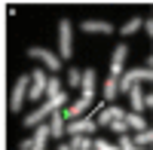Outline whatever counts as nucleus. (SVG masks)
Returning a JSON list of instances; mask_svg holds the SVG:
<instances>
[{"label":"nucleus","mask_w":153,"mask_h":150,"mask_svg":"<svg viewBox=\"0 0 153 150\" xmlns=\"http://www.w3.org/2000/svg\"><path fill=\"white\" fill-rule=\"evenodd\" d=\"M120 147H123V150H132V147H135V144H132V138H129L126 132L120 135Z\"/></svg>","instance_id":"nucleus-23"},{"label":"nucleus","mask_w":153,"mask_h":150,"mask_svg":"<svg viewBox=\"0 0 153 150\" xmlns=\"http://www.w3.org/2000/svg\"><path fill=\"white\" fill-rule=\"evenodd\" d=\"M123 114H126V110H123ZM123 114H120V117H117V120H110V123H107V126H110V129H113V132H120V135H123V132H126V129H129V123H126V120H123Z\"/></svg>","instance_id":"nucleus-20"},{"label":"nucleus","mask_w":153,"mask_h":150,"mask_svg":"<svg viewBox=\"0 0 153 150\" xmlns=\"http://www.w3.org/2000/svg\"><path fill=\"white\" fill-rule=\"evenodd\" d=\"M150 80H153L150 68H147V71L138 68V71H129V74H120V80H117V95L129 92V86H135V83H150Z\"/></svg>","instance_id":"nucleus-1"},{"label":"nucleus","mask_w":153,"mask_h":150,"mask_svg":"<svg viewBox=\"0 0 153 150\" xmlns=\"http://www.w3.org/2000/svg\"><path fill=\"white\" fill-rule=\"evenodd\" d=\"M123 120L129 123L132 129H147V123L141 120V114H135V110H132V114H123Z\"/></svg>","instance_id":"nucleus-19"},{"label":"nucleus","mask_w":153,"mask_h":150,"mask_svg":"<svg viewBox=\"0 0 153 150\" xmlns=\"http://www.w3.org/2000/svg\"><path fill=\"white\" fill-rule=\"evenodd\" d=\"M52 126H49V132H52V138H61V135H65V117H61V107L58 110H52Z\"/></svg>","instance_id":"nucleus-13"},{"label":"nucleus","mask_w":153,"mask_h":150,"mask_svg":"<svg viewBox=\"0 0 153 150\" xmlns=\"http://www.w3.org/2000/svg\"><path fill=\"white\" fill-rule=\"evenodd\" d=\"M58 92H61V80H58V77H49V80H46L43 95H46V98H52V95H58Z\"/></svg>","instance_id":"nucleus-18"},{"label":"nucleus","mask_w":153,"mask_h":150,"mask_svg":"<svg viewBox=\"0 0 153 150\" xmlns=\"http://www.w3.org/2000/svg\"><path fill=\"white\" fill-rule=\"evenodd\" d=\"M92 147H98V150H110L113 144H110V141H104V138H98V141H92Z\"/></svg>","instance_id":"nucleus-24"},{"label":"nucleus","mask_w":153,"mask_h":150,"mask_svg":"<svg viewBox=\"0 0 153 150\" xmlns=\"http://www.w3.org/2000/svg\"><path fill=\"white\" fill-rule=\"evenodd\" d=\"M28 55H31V58H37V61H43V65H46L49 71H52V74H58V71H61V55L49 52V49L34 46V49H28Z\"/></svg>","instance_id":"nucleus-5"},{"label":"nucleus","mask_w":153,"mask_h":150,"mask_svg":"<svg viewBox=\"0 0 153 150\" xmlns=\"http://www.w3.org/2000/svg\"><path fill=\"white\" fill-rule=\"evenodd\" d=\"M89 104H92V98H86V95H83L80 101H74L71 107L61 110V117H65V120H76V117H83V114H86V107H89Z\"/></svg>","instance_id":"nucleus-8"},{"label":"nucleus","mask_w":153,"mask_h":150,"mask_svg":"<svg viewBox=\"0 0 153 150\" xmlns=\"http://www.w3.org/2000/svg\"><path fill=\"white\" fill-rule=\"evenodd\" d=\"M28 86H31V74H22L16 80V86H12V95H9V110L12 114L22 110V101H25V95H28Z\"/></svg>","instance_id":"nucleus-2"},{"label":"nucleus","mask_w":153,"mask_h":150,"mask_svg":"<svg viewBox=\"0 0 153 150\" xmlns=\"http://www.w3.org/2000/svg\"><path fill=\"white\" fill-rule=\"evenodd\" d=\"M46 80H49V71H31V86H28V98H25V101H37V98H43Z\"/></svg>","instance_id":"nucleus-4"},{"label":"nucleus","mask_w":153,"mask_h":150,"mask_svg":"<svg viewBox=\"0 0 153 150\" xmlns=\"http://www.w3.org/2000/svg\"><path fill=\"white\" fill-rule=\"evenodd\" d=\"M80 89L86 98H95V71H83L80 74Z\"/></svg>","instance_id":"nucleus-9"},{"label":"nucleus","mask_w":153,"mask_h":150,"mask_svg":"<svg viewBox=\"0 0 153 150\" xmlns=\"http://www.w3.org/2000/svg\"><path fill=\"white\" fill-rule=\"evenodd\" d=\"M95 129H98V123H95V120H89V117H83V120L71 123V126H65V132H71V135H92Z\"/></svg>","instance_id":"nucleus-7"},{"label":"nucleus","mask_w":153,"mask_h":150,"mask_svg":"<svg viewBox=\"0 0 153 150\" xmlns=\"http://www.w3.org/2000/svg\"><path fill=\"white\" fill-rule=\"evenodd\" d=\"M126 95L132 98V110H135V114H141L144 107H150V104H153V98H150V95H144L138 83H135V86H129V92H126Z\"/></svg>","instance_id":"nucleus-6"},{"label":"nucleus","mask_w":153,"mask_h":150,"mask_svg":"<svg viewBox=\"0 0 153 150\" xmlns=\"http://www.w3.org/2000/svg\"><path fill=\"white\" fill-rule=\"evenodd\" d=\"M132 144H135V147H150V144H153V132H150V129H138V135L132 138Z\"/></svg>","instance_id":"nucleus-15"},{"label":"nucleus","mask_w":153,"mask_h":150,"mask_svg":"<svg viewBox=\"0 0 153 150\" xmlns=\"http://www.w3.org/2000/svg\"><path fill=\"white\" fill-rule=\"evenodd\" d=\"M49 135H52V132H49V126H43V123H37V126H34V150H43L46 147V141H49Z\"/></svg>","instance_id":"nucleus-10"},{"label":"nucleus","mask_w":153,"mask_h":150,"mask_svg":"<svg viewBox=\"0 0 153 150\" xmlns=\"http://www.w3.org/2000/svg\"><path fill=\"white\" fill-rule=\"evenodd\" d=\"M80 28L86 34H113V25H107V22H83Z\"/></svg>","instance_id":"nucleus-12"},{"label":"nucleus","mask_w":153,"mask_h":150,"mask_svg":"<svg viewBox=\"0 0 153 150\" xmlns=\"http://www.w3.org/2000/svg\"><path fill=\"white\" fill-rule=\"evenodd\" d=\"M123 61H126V46H117V49H113V58H110V74H113V77L123 74Z\"/></svg>","instance_id":"nucleus-11"},{"label":"nucleus","mask_w":153,"mask_h":150,"mask_svg":"<svg viewBox=\"0 0 153 150\" xmlns=\"http://www.w3.org/2000/svg\"><path fill=\"white\" fill-rule=\"evenodd\" d=\"M117 80L120 77H113V74H107V80H104V98H107V101L117 98Z\"/></svg>","instance_id":"nucleus-16"},{"label":"nucleus","mask_w":153,"mask_h":150,"mask_svg":"<svg viewBox=\"0 0 153 150\" xmlns=\"http://www.w3.org/2000/svg\"><path fill=\"white\" fill-rule=\"evenodd\" d=\"M68 147L86 150V147H92V141H89V135H71V144H65V150H68Z\"/></svg>","instance_id":"nucleus-17"},{"label":"nucleus","mask_w":153,"mask_h":150,"mask_svg":"<svg viewBox=\"0 0 153 150\" xmlns=\"http://www.w3.org/2000/svg\"><path fill=\"white\" fill-rule=\"evenodd\" d=\"M80 74H83V71H71V74H68V86H71V89L80 86Z\"/></svg>","instance_id":"nucleus-22"},{"label":"nucleus","mask_w":153,"mask_h":150,"mask_svg":"<svg viewBox=\"0 0 153 150\" xmlns=\"http://www.w3.org/2000/svg\"><path fill=\"white\" fill-rule=\"evenodd\" d=\"M71 28H74V25L68 22V19H61L58 22V55H61V61H65V58H71L74 55V43H71Z\"/></svg>","instance_id":"nucleus-3"},{"label":"nucleus","mask_w":153,"mask_h":150,"mask_svg":"<svg viewBox=\"0 0 153 150\" xmlns=\"http://www.w3.org/2000/svg\"><path fill=\"white\" fill-rule=\"evenodd\" d=\"M141 25H144L141 19H129V22L123 25V34H135V31H141Z\"/></svg>","instance_id":"nucleus-21"},{"label":"nucleus","mask_w":153,"mask_h":150,"mask_svg":"<svg viewBox=\"0 0 153 150\" xmlns=\"http://www.w3.org/2000/svg\"><path fill=\"white\" fill-rule=\"evenodd\" d=\"M120 114H123V107H117V104L104 107V110H101V114H98V126H107V123H110V120H117Z\"/></svg>","instance_id":"nucleus-14"}]
</instances>
